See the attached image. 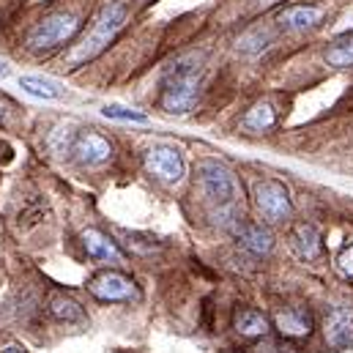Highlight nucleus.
<instances>
[{
  "instance_id": "1",
  "label": "nucleus",
  "mask_w": 353,
  "mask_h": 353,
  "mask_svg": "<svg viewBox=\"0 0 353 353\" xmlns=\"http://www.w3.org/2000/svg\"><path fill=\"white\" fill-rule=\"evenodd\" d=\"M123 22H126V6H123L121 0H110V3L99 11V17H96V22H93L88 36L66 55V63H69L72 69H77L80 63H85L90 58H96L99 52H104V50L112 44V39L121 33Z\"/></svg>"
},
{
  "instance_id": "2",
  "label": "nucleus",
  "mask_w": 353,
  "mask_h": 353,
  "mask_svg": "<svg viewBox=\"0 0 353 353\" xmlns=\"http://www.w3.org/2000/svg\"><path fill=\"white\" fill-rule=\"evenodd\" d=\"M197 186H200L203 197L211 205H216L219 211L233 208L236 200H239V181L219 162L205 159V162L197 165Z\"/></svg>"
},
{
  "instance_id": "3",
  "label": "nucleus",
  "mask_w": 353,
  "mask_h": 353,
  "mask_svg": "<svg viewBox=\"0 0 353 353\" xmlns=\"http://www.w3.org/2000/svg\"><path fill=\"white\" fill-rule=\"evenodd\" d=\"M197 83H200V74L194 66H189V63L173 66L165 80V88H162V110L170 115H186L194 107Z\"/></svg>"
},
{
  "instance_id": "4",
  "label": "nucleus",
  "mask_w": 353,
  "mask_h": 353,
  "mask_svg": "<svg viewBox=\"0 0 353 353\" xmlns=\"http://www.w3.org/2000/svg\"><path fill=\"white\" fill-rule=\"evenodd\" d=\"M80 30V19L74 14H52L47 19H41L30 36H28V50L41 55V52H52L58 47H63L66 41H72V36Z\"/></svg>"
},
{
  "instance_id": "5",
  "label": "nucleus",
  "mask_w": 353,
  "mask_h": 353,
  "mask_svg": "<svg viewBox=\"0 0 353 353\" xmlns=\"http://www.w3.org/2000/svg\"><path fill=\"white\" fill-rule=\"evenodd\" d=\"M252 194H255L258 211L263 214V219L271 222V225L285 222V219L290 216V211H293L290 192H288V186H285L282 181H276V178H261V181L255 183Z\"/></svg>"
},
{
  "instance_id": "6",
  "label": "nucleus",
  "mask_w": 353,
  "mask_h": 353,
  "mask_svg": "<svg viewBox=\"0 0 353 353\" xmlns=\"http://www.w3.org/2000/svg\"><path fill=\"white\" fill-rule=\"evenodd\" d=\"M88 290L93 299L104 301V304H118V301H132L137 299V285L132 276L121 274V271H99L93 274L88 282Z\"/></svg>"
},
{
  "instance_id": "7",
  "label": "nucleus",
  "mask_w": 353,
  "mask_h": 353,
  "mask_svg": "<svg viewBox=\"0 0 353 353\" xmlns=\"http://www.w3.org/2000/svg\"><path fill=\"white\" fill-rule=\"evenodd\" d=\"M145 170L159 181L176 183L183 178V157L173 145H154L145 151Z\"/></svg>"
},
{
  "instance_id": "8",
  "label": "nucleus",
  "mask_w": 353,
  "mask_h": 353,
  "mask_svg": "<svg viewBox=\"0 0 353 353\" xmlns=\"http://www.w3.org/2000/svg\"><path fill=\"white\" fill-rule=\"evenodd\" d=\"M323 337L332 351H343L353 343V307L351 304H337L326 312L323 321Z\"/></svg>"
},
{
  "instance_id": "9",
  "label": "nucleus",
  "mask_w": 353,
  "mask_h": 353,
  "mask_svg": "<svg viewBox=\"0 0 353 353\" xmlns=\"http://www.w3.org/2000/svg\"><path fill=\"white\" fill-rule=\"evenodd\" d=\"M69 154H74V159H77L83 168H96V165H104V162L112 157V148H110V143H107L101 134H96V132H83V134L74 137Z\"/></svg>"
},
{
  "instance_id": "10",
  "label": "nucleus",
  "mask_w": 353,
  "mask_h": 353,
  "mask_svg": "<svg viewBox=\"0 0 353 353\" xmlns=\"http://www.w3.org/2000/svg\"><path fill=\"white\" fill-rule=\"evenodd\" d=\"M83 247H85V252H88V258L93 261H99V263H123V252L118 250V244L110 239V236H104L101 230H83Z\"/></svg>"
},
{
  "instance_id": "11",
  "label": "nucleus",
  "mask_w": 353,
  "mask_h": 353,
  "mask_svg": "<svg viewBox=\"0 0 353 353\" xmlns=\"http://www.w3.org/2000/svg\"><path fill=\"white\" fill-rule=\"evenodd\" d=\"M276 329L282 337H290V340H301V337H310L312 332V315L304 310V307H288V310H279L276 318H274Z\"/></svg>"
},
{
  "instance_id": "12",
  "label": "nucleus",
  "mask_w": 353,
  "mask_h": 353,
  "mask_svg": "<svg viewBox=\"0 0 353 353\" xmlns=\"http://www.w3.org/2000/svg\"><path fill=\"white\" fill-rule=\"evenodd\" d=\"M290 244H293L296 255L304 258V261H315V258H321V250H323V244H321V233H318L312 225H296V228L290 230Z\"/></svg>"
},
{
  "instance_id": "13",
  "label": "nucleus",
  "mask_w": 353,
  "mask_h": 353,
  "mask_svg": "<svg viewBox=\"0 0 353 353\" xmlns=\"http://www.w3.org/2000/svg\"><path fill=\"white\" fill-rule=\"evenodd\" d=\"M321 17H323V11L318 6H290L279 14V22L288 30H312L321 22Z\"/></svg>"
},
{
  "instance_id": "14",
  "label": "nucleus",
  "mask_w": 353,
  "mask_h": 353,
  "mask_svg": "<svg viewBox=\"0 0 353 353\" xmlns=\"http://www.w3.org/2000/svg\"><path fill=\"white\" fill-rule=\"evenodd\" d=\"M233 326H236V332H239L241 337H250V340L263 337L265 332H268V321H265V315L263 312H258V310H252V307L239 310Z\"/></svg>"
},
{
  "instance_id": "15",
  "label": "nucleus",
  "mask_w": 353,
  "mask_h": 353,
  "mask_svg": "<svg viewBox=\"0 0 353 353\" xmlns=\"http://www.w3.org/2000/svg\"><path fill=\"white\" fill-rule=\"evenodd\" d=\"M19 88L25 90V93H30V96H36V99H44V101H55V99L63 96L61 83H55V80H50V77L25 74V77H19Z\"/></svg>"
},
{
  "instance_id": "16",
  "label": "nucleus",
  "mask_w": 353,
  "mask_h": 353,
  "mask_svg": "<svg viewBox=\"0 0 353 353\" xmlns=\"http://www.w3.org/2000/svg\"><path fill=\"white\" fill-rule=\"evenodd\" d=\"M50 312H52L55 321H63V323H83L85 321V310L63 293H55L50 299Z\"/></svg>"
},
{
  "instance_id": "17",
  "label": "nucleus",
  "mask_w": 353,
  "mask_h": 353,
  "mask_svg": "<svg viewBox=\"0 0 353 353\" xmlns=\"http://www.w3.org/2000/svg\"><path fill=\"white\" fill-rule=\"evenodd\" d=\"M241 244L252 252V255H268L274 247V236L265 230L263 225H244L241 228Z\"/></svg>"
},
{
  "instance_id": "18",
  "label": "nucleus",
  "mask_w": 353,
  "mask_h": 353,
  "mask_svg": "<svg viewBox=\"0 0 353 353\" xmlns=\"http://www.w3.org/2000/svg\"><path fill=\"white\" fill-rule=\"evenodd\" d=\"M276 121V112L268 101H258L247 115H244V129L247 132H268Z\"/></svg>"
},
{
  "instance_id": "19",
  "label": "nucleus",
  "mask_w": 353,
  "mask_h": 353,
  "mask_svg": "<svg viewBox=\"0 0 353 353\" xmlns=\"http://www.w3.org/2000/svg\"><path fill=\"white\" fill-rule=\"evenodd\" d=\"M326 63L334 66V69H351L353 66V36L334 44L329 52H326Z\"/></svg>"
},
{
  "instance_id": "20",
  "label": "nucleus",
  "mask_w": 353,
  "mask_h": 353,
  "mask_svg": "<svg viewBox=\"0 0 353 353\" xmlns=\"http://www.w3.org/2000/svg\"><path fill=\"white\" fill-rule=\"evenodd\" d=\"M101 115L104 118H112V121H126V123H148V115L145 112L132 110V107H123V104H104L101 107Z\"/></svg>"
},
{
  "instance_id": "21",
  "label": "nucleus",
  "mask_w": 353,
  "mask_h": 353,
  "mask_svg": "<svg viewBox=\"0 0 353 353\" xmlns=\"http://www.w3.org/2000/svg\"><path fill=\"white\" fill-rule=\"evenodd\" d=\"M74 137H77V134L72 132V123H61V126L50 134V148H52L55 154H69Z\"/></svg>"
},
{
  "instance_id": "22",
  "label": "nucleus",
  "mask_w": 353,
  "mask_h": 353,
  "mask_svg": "<svg viewBox=\"0 0 353 353\" xmlns=\"http://www.w3.org/2000/svg\"><path fill=\"white\" fill-rule=\"evenodd\" d=\"M340 271H343L348 279H353V244L340 255Z\"/></svg>"
},
{
  "instance_id": "23",
  "label": "nucleus",
  "mask_w": 353,
  "mask_h": 353,
  "mask_svg": "<svg viewBox=\"0 0 353 353\" xmlns=\"http://www.w3.org/2000/svg\"><path fill=\"white\" fill-rule=\"evenodd\" d=\"M3 353H25V351H22V348H17V345H8Z\"/></svg>"
},
{
  "instance_id": "24",
  "label": "nucleus",
  "mask_w": 353,
  "mask_h": 353,
  "mask_svg": "<svg viewBox=\"0 0 353 353\" xmlns=\"http://www.w3.org/2000/svg\"><path fill=\"white\" fill-rule=\"evenodd\" d=\"M3 118H6V110H3V101H0V123H3Z\"/></svg>"
},
{
  "instance_id": "25",
  "label": "nucleus",
  "mask_w": 353,
  "mask_h": 353,
  "mask_svg": "<svg viewBox=\"0 0 353 353\" xmlns=\"http://www.w3.org/2000/svg\"><path fill=\"white\" fill-rule=\"evenodd\" d=\"M6 72H8V69H6V63H0V77H6Z\"/></svg>"
},
{
  "instance_id": "26",
  "label": "nucleus",
  "mask_w": 353,
  "mask_h": 353,
  "mask_svg": "<svg viewBox=\"0 0 353 353\" xmlns=\"http://www.w3.org/2000/svg\"><path fill=\"white\" fill-rule=\"evenodd\" d=\"M258 3H276V0H258Z\"/></svg>"
},
{
  "instance_id": "27",
  "label": "nucleus",
  "mask_w": 353,
  "mask_h": 353,
  "mask_svg": "<svg viewBox=\"0 0 353 353\" xmlns=\"http://www.w3.org/2000/svg\"><path fill=\"white\" fill-rule=\"evenodd\" d=\"M143 3H154V0H143Z\"/></svg>"
}]
</instances>
